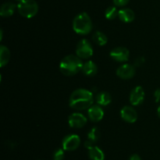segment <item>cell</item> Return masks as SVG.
<instances>
[{
    "mask_svg": "<svg viewBox=\"0 0 160 160\" xmlns=\"http://www.w3.org/2000/svg\"><path fill=\"white\" fill-rule=\"evenodd\" d=\"M10 59V52L5 45L0 46V66L3 67L8 64Z\"/></svg>",
    "mask_w": 160,
    "mask_h": 160,
    "instance_id": "e0dca14e",
    "label": "cell"
},
{
    "mask_svg": "<svg viewBox=\"0 0 160 160\" xmlns=\"http://www.w3.org/2000/svg\"><path fill=\"white\" fill-rule=\"evenodd\" d=\"M17 1H21V0H17Z\"/></svg>",
    "mask_w": 160,
    "mask_h": 160,
    "instance_id": "83f0119b",
    "label": "cell"
},
{
    "mask_svg": "<svg viewBox=\"0 0 160 160\" xmlns=\"http://www.w3.org/2000/svg\"><path fill=\"white\" fill-rule=\"evenodd\" d=\"M118 13L119 11L115 6H109L105 12V16L108 20H113L118 16Z\"/></svg>",
    "mask_w": 160,
    "mask_h": 160,
    "instance_id": "ffe728a7",
    "label": "cell"
},
{
    "mask_svg": "<svg viewBox=\"0 0 160 160\" xmlns=\"http://www.w3.org/2000/svg\"><path fill=\"white\" fill-rule=\"evenodd\" d=\"M87 118L81 113H73L69 116V125L72 128H82L87 123Z\"/></svg>",
    "mask_w": 160,
    "mask_h": 160,
    "instance_id": "9c48e42d",
    "label": "cell"
},
{
    "mask_svg": "<svg viewBox=\"0 0 160 160\" xmlns=\"http://www.w3.org/2000/svg\"><path fill=\"white\" fill-rule=\"evenodd\" d=\"M96 101L98 104L102 105V106H106L111 103L112 97L109 93L102 91V92H100L99 93L97 94Z\"/></svg>",
    "mask_w": 160,
    "mask_h": 160,
    "instance_id": "2e32d148",
    "label": "cell"
},
{
    "mask_svg": "<svg viewBox=\"0 0 160 160\" xmlns=\"http://www.w3.org/2000/svg\"><path fill=\"white\" fill-rule=\"evenodd\" d=\"M93 103V94L85 89H78L72 93L70 97V106L73 109L81 111L89 108Z\"/></svg>",
    "mask_w": 160,
    "mask_h": 160,
    "instance_id": "6da1fadb",
    "label": "cell"
},
{
    "mask_svg": "<svg viewBox=\"0 0 160 160\" xmlns=\"http://www.w3.org/2000/svg\"><path fill=\"white\" fill-rule=\"evenodd\" d=\"M94 143L93 142H92V141H85V142H84V147H86V148H88L89 150V149L90 148H92V147H93L94 146Z\"/></svg>",
    "mask_w": 160,
    "mask_h": 160,
    "instance_id": "d4e9b609",
    "label": "cell"
},
{
    "mask_svg": "<svg viewBox=\"0 0 160 160\" xmlns=\"http://www.w3.org/2000/svg\"><path fill=\"white\" fill-rule=\"evenodd\" d=\"M82 72L87 76H93L98 72L97 65L92 61H88L83 64Z\"/></svg>",
    "mask_w": 160,
    "mask_h": 160,
    "instance_id": "5bb4252c",
    "label": "cell"
},
{
    "mask_svg": "<svg viewBox=\"0 0 160 160\" xmlns=\"http://www.w3.org/2000/svg\"><path fill=\"white\" fill-rule=\"evenodd\" d=\"M88 114L89 119L92 122H97L102 119L103 116H104V111H103L102 108L98 105H92L88 108Z\"/></svg>",
    "mask_w": 160,
    "mask_h": 160,
    "instance_id": "7c38bea8",
    "label": "cell"
},
{
    "mask_svg": "<svg viewBox=\"0 0 160 160\" xmlns=\"http://www.w3.org/2000/svg\"><path fill=\"white\" fill-rule=\"evenodd\" d=\"M88 155L92 160H104V152L97 146H93L92 148L89 149Z\"/></svg>",
    "mask_w": 160,
    "mask_h": 160,
    "instance_id": "ac0fdd59",
    "label": "cell"
},
{
    "mask_svg": "<svg viewBox=\"0 0 160 160\" xmlns=\"http://www.w3.org/2000/svg\"><path fill=\"white\" fill-rule=\"evenodd\" d=\"M121 118L127 122L134 123L138 119V114L135 110L130 106H125L120 111Z\"/></svg>",
    "mask_w": 160,
    "mask_h": 160,
    "instance_id": "8fae6325",
    "label": "cell"
},
{
    "mask_svg": "<svg viewBox=\"0 0 160 160\" xmlns=\"http://www.w3.org/2000/svg\"><path fill=\"white\" fill-rule=\"evenodd\" d=\"M19 13L26 18H32L38 11V6L34 0H21L17 5Z\"/></svg>",
    "mask_w": 160,
    "mask_h": 160,
    "instance_id": "277c9868",
    "label": "cell"
},
{
    "mask_svg": "<svg viewBox=\"0 0 160 160\" xmlns=\"http://www.w3.org/2000/svg\"><path fill=\"white\" fill-rule=\"evenodd\" d=\"M64 158V152L62 149L58 148L55 151L53 154V159L54 160H62Z\"/></svg>",
    "mask_w": 160,
    "mask_h": 160,
    "instance_id": "7402d4cb",
    "label": "cell"
},
{
    "mask_svg": "<svg viewBox=\"0 0 160 160\" xmlns=\"http://www.w3.org/2000/svg\"><path fill=\"white\" fill-rule=\"evenodd\" d=\"M129 160H142V158H141V157L139 156L138 155H137V154H134V155H132L131 157H130Z\"/></svg>",
    "mask_w": 160,
    "mask_h": 160,
    "instance_id": "484cf974",
    "label": "cell"
},
{
    "mask_svg": "<svg viewBox=\"0 0 160 160\" xmlns=\"http://www.w3.org/2000/svg\"><path fill=\"white\" fill-rule=\"evenodd\" d=\"M135 75V68L131 64H123L118 67L117 70V75L122 79H130Z\"/></svg>",
    "mask_w": 160,
    "mask_h": 160,
    "instance_id": "30bf717a",
    "label": "cell"
},
{
    "mask_svg": "<svg viewBox=\"0 0 160 160\" xmlns=\"http://www.w3.org/2000/svg\"><path fill=\"white\" fill-rule=\"evenodd\" d=\"M76 53L78 57L88 59L93 54V48L92 44L88 39H81L77 45Z\"/></svg>",
    "mask_w": 160,
    "mask_h": 160,
    "instance_id": "5b68a950",
    "label": "cell"
},
{
    "mask_svg": "<svg viewBox=\"0 0 160 160\" xmlns=\"http://www.w3.org/2000/svg\"><path fill=\"white\" fill-rule=\"evenodd\" d=\"M88 140L92 142L95 143L98 141V140L100 137V132L97 127H94L91 130V131L88 133Z\"/></svg>",
    "mask_w": 160,
    "mask_h": 160,
    "instance_id": "44dd1931",
    "label": "cell"
},
{
    "mask_svg": "<svg viewBox=\"0 0 160 160\" xmlns=\"http://www.w3.org/2000/svg\"><path fill=\"white\" fill-rule=\"evenodd\" d=\"M145 99V91L142 86H136L132 89L130 94V102L132 105L138 106L144 102Z\"/></svg>",
    "mask_w": 160,
    "mask_h": 160,
    "instance_id": "ba28073f",
    "label": "cell"
},
{
    "mask_svg": "<svg viewBox=\"0 0 160 160\" xmlns=\"http://www.w3.org/2000/svg\"><path fill=\"white\" fill-rule=\"evenodd\" d=\"M93 40L94 42L96 44H98V45H105L107 43V37H106V35L104 33L101 32V31H95L93 35Z\"/></svg>",
    "mask_w": 160,
    "mask_h": 160,
    "instance_id": "d6986e66",
    "label": "cell"
},
{
    "mask_svg": "<svg viewBox=\"0 0 160 160\" xmlns=\"http://www.w3.org/2000/svg\"><path fill=\"white\" fill-rule=\"evenodd\" d=\"M16 5L12 3H6L1 6L0 9V15L3 17H8L12 16L14 13L16 9Z\"/></svg>",
    "mask_w": 160,
    "mask_h": 160,
    "instance_id": "9a60e30c",
    "label": "cell"
},
{
    "mask_svg": "<svg viewBox=\"0 0 160 160\" xmlns=\"http://www.w3.org/2000/svg\"><path fill=\"white\" fill-rule=\"evenodd\" d=\"M130 0H113L114 4L117 6H124L129 3Z\"/></svg>",
    "mask_w": 160,
    "mask_h": 160,
    "instance_id": "603a6c76",
    "label": "cell"
},
{
    "mask_svg": "<svg viewBox=\"0 0 160 160\" xmlns=\"http://www.w3.org/2000/svg\"><path fill=\"white\" fill-rule=\"evenodd\" d=\"M92 21L87 13H81L76 16L73 21V29L79 35H88L92 30Z\"/></svg>",
    "mask_w": 160,
    "mask_h": 160,
    "instance_id": "3957f363",
    "label": "cell"
},
{
    "mask_svg": "<svg viewBox=\"0 0 160 160\" xmlns=\"http://www.w3.org/2000/svg\"><path fill=\"white\" fill-rule=\"evenodd\" d=\"M110 56L118 62H126L129 60L130 52L125 47H117L110 52Z\"/></svg>",
    "mask_w": 160,
    "mask_h": 160,
    "instance_id": "52a82bcc",
    "label": "cell"
},
{
    "mask_svg": "<svg viewBox=\"0 0 160 160\" xmlns=\"http://www.w3.org/2000/svg\"><path fill=\"white\" fill-rule=\"evenodd\" d=\"M154 97L156 102H160V89H157L154 93Z\"/></svg>",
    "mask_w": 160,
    "mask_h": 160,
    "instance_id": "cb8c5ba5",
    "label": "cell"
},
{
    "mask_svg": "<svg viewBox=\"0 0 160 160\" xmlns=\"http://www.w3.org/2000/svg\"><path fill=\"white\" fill-rule=\"evenodd\" d=\"M83 63L81 58L74 55H68L62 58L59 64V69L63 75L72 76L82 70Z\"/></svg>",
    "mask_w": 160,
    "mask_h": 160,
    "instance_id": "7a4b0ae2",
    "label": "cell"
},
{
    "mask_svg": "<svg viewBox=\"0 0 160 160\" xmlns=\"http://www.w3.org/2000/svg\"><path fill=\"white\" fill-rule=\"evenodd\" d=\"M81 138L77 134H70L62 140V148L66 151H74L79 147Z\"/></svg>",
    "mask_w": 160,
    "mask_h": 160,
    "instance_id": "8992f818",
    "label": "cell"
},
{
    "mask_svg": "<svg viewBox=\"0 0 160 160\" xmlns=\"http://www.w3.org/2000/svg\"><path fill=\"white\" fill-rule=\"evenodd\" d=\"M157 114H158V116H159V118L160 119V106L158 108V109H157Z\"/></svg>",
    "mask_w": 160,
    "mask_h": 160,
    "instance_id": "4316f807",
    "label": "cell"
},
{
    "mask_svg": "<svg viewBox=\"0 0 160 160\" xmlns=\"http://www.w3.org/2000/svg\"><path fill=\"white\" fill-rule=\"evenodd\" d=\"M118 16L120 20L125 22V23L132 22L134 20V17H135V14H134V11L131 9H128V8H125V9H122L119 10Z\"/></svg>",
    "mask_w": 160,
    "mask_h": 160,
    "instance_id": "4fadbf2b",
    "label": "cell"
}]
</instances>
